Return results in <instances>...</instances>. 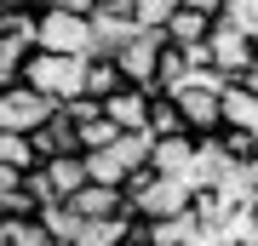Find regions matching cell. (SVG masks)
Instances as JSON below:
<instances>
[{"label": "cell", "mask_w": 258, "mask_h": 246, "mask_svg": "<svg viewBox=\"0 0 258 246\" xmlns=\"http://www.w3.org/2000/svg\"><path fill=\"white\" fill-rule=\"evenodd\" d=\"M57 109L46 98H35V92H29L23 80L18 86H6V98H0V132H18V137H35L40 126H46Z\"/></svg>", "instance_id": "cell-6"}, {"label": "cell", "mask_w": 258, "mask_h": 246, "mask_svg": "<svg viewBox=\"0 0 258 246\" xmlns=\"http://www.w3.org/2000/svg\"><path fill=\"white\" fill-rule=\"evenodd\" d=\"M149 172H155V178H178V183L195 189V137H155Z\"/></svg>", "instance_id": "cell-9"}, {"label": "cell", "mask_w": 258, "mask_h": 246, "mask_svg": "<svg viewBox=\"0 0 258 246\" xmlns=\"http://www.w3.org/2000/svg\"><path fill=\"white\" fill-rule=\"evenodd\" d=\"M207 29H212L207 18H195V12L178 6V12H172V23L161 29V40L172 46V52H195V46H207Z\"/></svg>", "instance_id": "cell-16"}, {"label": "cell", "mask_w": 258, "mask_h": 246, "mask_svg": "<svg viewBox=\"0 0 258 246\" xmlns=\"http://www.w3.org/2000/svg\"><path fill=\"white\" fill-rule=\"evenodd\" d=\"M29 52H35L29 40H18V35H0V86H18V80H23Z\"/></svg>", "instance_id": "cell-21"}, {"label": "cell", "mask_w": 258, "mask_h": 246, "mask_svg": "<svg viewBox=\"0 0 258 246\" xmlns=\"http://www.w3.org/2000/svg\"><path fill=\"white\" fill-rule=\"evenodd\" d=\"M247 246H258V206H247Z\"/></svg>", "instance_id": "cell-34"}, {"label": "cell", "mask_w": 258, "mask_h": 246, "mask_svg": "<svg viewBox=\"0 0 258 246\" xmlns=\"http://www.w3.org/2000/svg\"><path fill=\"white\" fill-rule=\"evenodd\" d=\"M57 115L75 120V126H86V120H98V115H103V103H98V98H69V103H57Z\"/></svg>", "instance_id": "cell-28"}, {"label": "cell", "mask_w": 258, "mask_h": 246, "mask_svg": "<svg viewBox=\"0 0 258 246\" xmlns=\"http://www.w3.org/2000/svg\"><path fill=\"white\" fill-rule=\"evenodd\" d=\"M172 103H178V120H184L189 137H218V132H224V120H218V92L184 80V86L172 92Z\"/></svg>", "instance_id": "cell-7"}, {"label": "cell", "mask_w": 258, "mask_h": 246, "mask_svg": "<svg viewBox=\"0 0 258 246\" xmlns=\"http://www.w3.org/2000/svg\"><path fill=\"white\" fill-rule=\"evenodd\" d=\"M0 246H57V240L46 235V223L35 212V218H6L0 223Z\"/></svg>", "instance_id": "cell-19"}, {"label": "cell", "mask_w": 258, "mask_h": 246, "mask_svg": "<svg viewBox=\"0 0 258 246\" xmlns=\"http://www.w3.org/2000/svg\"><path fill=\"white\" fill-rule=\"evenodd\" d=\"M29 143H35V155H40V160H52V155H81V137H75V120H63V115H52L46 126H40L35 137H29Z\"/></svg>", "instance_id": "cell-15"}, {"label": "cell", "mask_w": 258, "mask_h": 246, "mask_svg": "<svg viewBox=\"0 0 258 246\" xmlns=\"http://www.w3.org/2000/svg\"><path fill=\"white\" fill-rule=\"evenodd\" d=\"M0 223H6V206H0Z\"/></svg>", "instance_id": "cell-38"}, {"label": "cell", "mask_w": 258, "mask_h": 246, "mask_svg": "<svg viewBox=\"0 0 258 246\" xmlns=\"http://www.w3.org/2000/svg\"><path fill=\"white\" fill-rule=\"evenodd\" d=\"M120 92V69H115V57H86V69H81V98H115Z\"/></svg>", "instance_id": "cell-17"}, {"label": "cell", "mask_w": 258, "mask_h": 246, "mask_svg": "<svg viewBox=\"0 0 258 246\" xmlns=\"http://www.w3.org/2000/svg\"><path fill=\"white\" fill-rule=\"evenodd\" d=\"M81 223H103V218H120L126 212V189H103V183H86V189H75L63 201Z\"/></svg>", "instance_id": "cell-10"}, {"label": "cell", "mask_w": 258, "mask_h": 246, "mask_svg": "<svg viewBox=\"0 0 258 246\" xmlns=\"http://www.w3.org/2000/svg\"><path fill=\"white\" fill-rule=\"evenodd\" d=\"M252 69H258V46H252Z\"/></svg>", "instance_id": "cell-37"}, {"label": "cell", "mask_w": 258, "mask_h": 246, "mask_svg": "<svg viewBox=\"0 0 258 246\" xmlns=\"http://www.w3.org/2000/svg\"><path fill=\"white\" fill-rule=\"evenodd\" d=\"M46 0H0V12H40Z\"/></svg>", "instance_id": "cell-33"}, {"label": "cell", "mask_w": 258, "mask_h": 246, "mask_svg": "<svg viewBox=\"0 0 258 246\" xmlns=\"http://www.w3.org/2000/svg\"><path fill=\"white\" fill-rule=\"evenodd\" d=\"M0 160L12 166V172H40V155H35V143L18 132H0Z\"/></svg>", "instance_id": "cell-23"}, {"label": "cell", "mask_w": 258, "mask_h": 246, "mask_svg": "<svg viewBox=\"0 0 258 246\" xmlns=\"http://www.w3.org/2000/svg\"><path fill=\"white\" fill-rule=\"evenodd\" d=\"M35 52L52 57H92V23L69 18V12H35Z\"/></svg>", "instance_id": "cell-3"}, {"label": "cell", "mask_w": 258, "mask_h": 246, "mask_svg": "<svg viewBox=\"0 0 258 246\" xmlns=\"http://www.w3.org/2000/svg\"><path fill=\"white\" fill-rule=\"evenodd\" d=\"M224 23H235L241 35L258 46V0H230V6H224Z\"/></svg>", "instance_id": "cell-27"}, {"label": "cell", "mask_w": 258, "mask_h": 246, "mask_svg": "<svg viewBox=\"0 0 258 246\" xmlns=\"http://www.w3.org/2000/svg\"><path fill=\"white\" fill-rule=\"evenodd\" d=\"M92 57H115L120 46H126L138 29H132V18H109V12H92Z\"/></svg>", "instance_id": "cell-14"}, {"label": "cell", "mask_w": 258, "mask_h": 246, "mask_svg": "<svg viewBox=\"0 0 258 246\" xmlns=\"http://www.w3.org/2000/svg\"><path fill=\"white\" fill-rule=\"evenodd\" d=\"M75 137H81V155H98V149H109V143H115L120 132H115L109 120L98 115V120H86V126H75Z\"/></svg>", "instance_id": "cell-26"}, {"label": "cell", "mask_w": 258, "mask_h": 246, "mask_svg": "<svg viewBox=\"0 0 258 246\" xmlns=\"http://www.w3.org/2000/svg\"><path fill=\"white\" fill-rule=\"evenodd\" d=\"M161 52H166V40H161V35H132V40H126V46L115 52L120 86H132V92H149V98H166V92H155V74H161Z\"/></svg>", "instance_id": "cell-4"}, {"label": "cell", "mask_w": 258, "mask_h": 246, "mask_svg": "<svg viewBox=\"0 0 258 246\" xmlns=\"http://www.w3.org/2000/svg\"><path fill=\"white\" fill-rule=\"evenodd\" d=\"M40 223H46V235H52L57 246H69L75 235H81V218H75L69 206H40Z\"/></svg>", "instance_id": "cell-25"}, {"label": "cell", "mask_w": 258, "mask_h": 246, "mask_svg": "<svg viewBox=\"0 0 258 246\" xmlns=\"http://www.w3.org/2000/svg\"><path fill=\"white\" fill-rule=\"evenodd\" d=\"M218 120H224V132H258V98L241 80H230L218 92Z\"/></svg>", "instance_id": "cell-12"}, {"label": "cell", "mask_w": 258, "mask_h": 246, "mask_svg": "<svg viewBox=\"0 0 258 246\" xmlns=\"http://www.w3.org/2000/svg\"><path fill=\"white\" fill-rule=\"evenodd\" d=\"M0 98H6V86H0Z\"/></svg>", "instance_id": "cell-39"}, {"label": "cell", "mask_w": 258, "mask_h": 246, "mask_svg": "<svg viewBox=\"0 0 258 246\" xmlns=\"http://www.w3.org/2000/svg\"><path fill=\"white\" fill-rule=\"evenodd\" d=\"M132 235L149 246H207V229L195 218V206L178 212V218H161V223H132Z\"/></svg>", "instance_id": "cell-8"}, {"label": "cell", "mask_w": 258, "mask_h": 246, "mask_svg": "<svg viewBox=\"0 0 258 246\" xmlns=\"http://www.w3.org/2000/svg\"><path fill=\"white\" fill-rule=\"evenodd\" d=\"M172 12H178V0H138V6H132V29H138V35H161V29L172 23Z\"/></svg>", "instance_id": "cell-22"}, {"label": "cell", "mask_w": 258, "mask_h": 246, "mask_svg": "<svg viewBox=\"0 0 258 246\" xmlns=\"http://www.w3.org/2000/svg\"><path fill=\"white\" fill-rule=\"evenodd\" d=\"M81 57H52V52H29V63H23V86L35 92V98H46L52 109L57 103H69V98H81Z\"/></svg>", "instance_id": "cell-2"}, {"label": "cell", "mask_w": 258, "mask_h": 246, "mask_svg": "<svg viewBox=\"0 0 258 246\" xmlns=\"http://www.w3.org/2000/svg\"><path fill=\"white\" fill-rule=\"evenodd\" d=\"M132 235V212H120V218H103V223H81V235L69 246H120Z\"/></svg>", "instance_id": "cell-18"}, {"label": "cell", "mask_w": 258, "mask_h": 246, "mask_svg": "<svg viewBox=\"0 0 258 246\" xmlns=\"http://www.w3.org/2000/svg\"><path fill=\"white\" fill-rule=\"evenodd\" d=\"M40 12H69V18H92V12H98V0H46Z\"/></svg>", "instance_id": "cell-30"}, {"label": "cell", "mask_w": 258, "mask_h": 246, "mask_svg": "<svg viewBox=\"0 0 258 246\" xmlns=\"http://www.w3.org/2000/svg\"><path fill=\"white\" fill-rule=\"evenodd\" d=\"M252 160H258V132H252Z\"/></svg>", "instance_id": "cell-36"}, {"label": "cell", "mask_w": 258, "mask_h": 246, "mask_svg": "<svg viewBox=\"0 0 258 246\" xmlns=\"http://www.w3.org/2000/svg\"><path fill=\"white\" fill-rule=\"evenodd\" d=\"M40 178H46L52 201L63 206L75 189H86V160H81V155H52V160H40Z\"/></svg>", "instance_id": "cell-13"}, {"label": "cell", "mask_w": 258, "mask_h": 246, "mask_svg": "<svg viewBox=\"0 0 258 246\" xmlns=\"http://www.w3.org/2000/svg\"><path fill=\"white\" fill-rule=\"evenodd\" d=\"M132 6L138 0H98V12H109V18H132Z\"/></svg>", "instance_id": "cell-32"}, {"label": "cell", "mask_w": 258, "mask_h": 246, "mask_svg": "<svg viewBox=\"0 0 258 246\" xmlns=\"http://www.w3.org/2000/svg\"><path fill=\"white\" fill-rule=\"evenodd\" d=\"M189 206H195V189L178 183V178H155L149 166L126 178V212H132V223H161V218H178V212H189Z\"/></svg>", "instance_id": "cell-1"}, {"label": "cell", "mask_w": 258, "mask_h": 246, "mask_svg": "<svg viewBox=\"0 0 258 246\" xmlns=\"http://www.w3.org/2000/svg\"><path fill=\"white\" fill-rule=\"evenodd\" d=\"M207 69L224 74V80H241V74L252 69V40L241 35L235 23H224V18L207 29Z\"/></svg>", "instance_id": "cell-5"}, {"label": "cell", "mask_w": 258, "mask_h": 246, "mask_svg": "<svg viewBox=\"0 0 258 246\" xmlns=\"http://www.w3.org/2000/svg\"><path fill=\"white\" fill-rule=\"evenodd\" d=\"M149 137H189L172 98H155V103H149Z\"/></svg>", "instance_id": "cell-24"}, {"label": "cell", "mask_w": 258, "mask_h": 246, "mask_svg": "<svg viewBox=\"0 0 258 246\" xmlns=\"http://www.w3.org/2000/svg\"><path fill=\"white\" fill-rule=\"evenodd\" d=\"M178 6H184V12H195V18H207V23H218L230 0H178Z\"/></svg>", "instance_id": "cell-29"}, {"label": "cell", "mask_w": 258, "mask_h": 246, "mask_svg": "<svg viewBox=\"0 0 258 246\" xmlns=\"http://www.w3.org/2000/svg\"><path fill=\"white\" fill-rule=\"evenodd\" d=\"M120 246H149V240H138V235H126V240H120Z\"/></svg>", "instance_id": "cell-35"}, {"label": "cell", "mask_w": 258, "mask_h": 246, "mask_svg": "<svg viewBox=\"0 0 258 246\" xmlns=\"http://www.w3.org/2000/svg\"><path fill=\"white\" fill-rule=\"evenodd\" d=\"M18 189H23V172H12V166L0 160V206H6V201H12Z\"/></svg>", "instance_id": "cell-31"}, {"label": "cell", "mask_w": 258, "mask_h": 246, "mask_svg": "<svg viewBox=\"0 0 258 246\" xmlns=\"http://www.w3.org/2000/svg\"><path fill=\"white\" fill-rule=\"evenodd\" d=\"M149 92H132V86H120L115 98H103V120H109L115 132H149Z\"/></svg>", "instance_id": "cell-11"}, {"label": "cell", "mask_w": 258, "mask_h": 246, "mask_svg": "<svg viewBox=\"0 0 258 246\" xmlns=\"http://www.w3.org/2000/svg\"><path fill=\"white\" fill-rule=\"evenodd\" d=\"M86 160V183H103V189H126V166L115 160V149H98V155H81Z\"/></svg>", "instance_id": "cell-20"}]
</instances>
